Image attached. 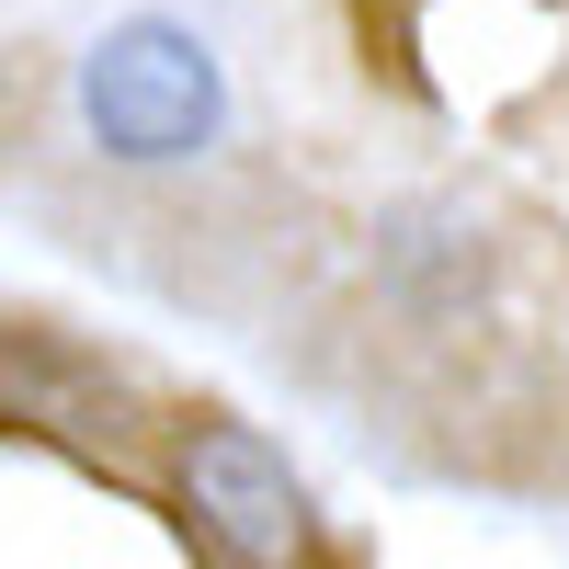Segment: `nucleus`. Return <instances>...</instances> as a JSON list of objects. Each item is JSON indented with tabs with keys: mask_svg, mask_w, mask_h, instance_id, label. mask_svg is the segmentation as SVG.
<instances>
[{
	"mask_svg": "<svg viewBox=\"0 0 569 569\" xmlns=\"http://www.w3.org/2000/svg\"><path fill=\"white\" fill-rule=\"evenodd\" d=\"M80 137L114 171L206 160L217 137H228V69H217V46L194 23H171V12L103 23L91 58H80Z\"/></svg>",
	"mask_w": 569,
	"mask_h": 569,
	"instance_id": "f257e3e1",
	"label": "nucleus"
},
{
	"mask_svg": "<svg viewBox=\"0 0 569 569\" xmlns=\"http://www.w3.org/2000/svg\"><path fill=\"white\" fill-rule=\"evenodd\" d=\"M171 512L217 569H319L330 558L319 501L284 467V445L251 433V421H228V410H194L171 433Z\"/></svg>",
	"mask_w": 569,
	"mask_h": 569,
	"instance_id": "f03ea898",
	"label": "nucleus"
}]
</instances>
